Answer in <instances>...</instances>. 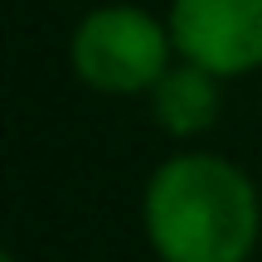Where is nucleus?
<instances>
[{"mask_svg": "<svg viewBox=\"0 0 262 262\" xmlns=\"http://www.w3.org/2000/svg\"><path fill=\"white\" fill-rule=\"evenodd\" d=\"M141 224L160 262H248L262 233V204L233 160L180 150L146 180Z\"/></svg>", "mask_w": 262, "mask_h": 262, "instance_id": "1", "label": "nucleus"}, {"mask_svg": "<svg viewBox=\"0 0 262 262\" xmlns=\"http://www.w3.org/2000/svg\"><path fill=\"white\" fill-rule=\"evenodd\" d=\"M175 63L170 25L141 5H97L78 19L68 39V68L83 88L102 97H136Z\"/></svg>", "mask_w": 262, "mask_h": 262, "instance_id": "2", "label": "nucleus"}, {"mask_svg": "<svg viewBox=\"0 0 262 262\" xmlns=\"http://www.w3.org/2000/svg\"><path fill=\"white\" fill-rule=\"evenodd\" d=\"M175 58L214 78L262 68V0H170Z\"/></svg>", "mask_w": 262, "mask_h": 262, "instance_id": "3", "label": "nucleus"}, {"mask_svg": "<svg viewBox=\"0 0 262 262\" xmlns=\"http://www.w3.org/2000/svg\"><path fill=\"white\" fill-rule=\"evenodd\" d=\"M146 97H150V117L160 122V131H170V136H180V141L204 136V131L219 122V112H224L219 78L204 73V68H194V63H185V58L170 63L165 78H160Z\"/></svg>", "mask_w": 262, "mask_h": 262, "instance_id": "4", "label": "nucleus"}, {"mask_svg": "<svg viewBox=\"0 0 262 262\" xmlns=\"http://www.w3.org/2000/svg\"><path fill=\"white\" fill-rule=\"evenodd\" d=\"M5 262H15V257H5Z\"/></svg>", "mask_w": 262, "mask_h": 262, "instance_id": "5", "label": "nucleus"}]
</instances>
